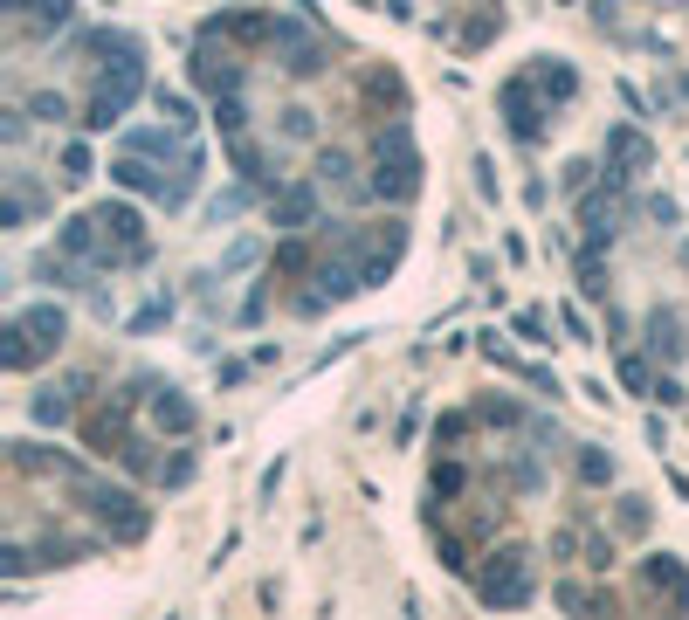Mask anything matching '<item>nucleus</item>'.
I'll list each match as a JSON object with an SVG mask.
<instances>
[{"label":"nucleus","mask_w":689,"mask_h":620,"mask_svg":"<svg viewBox=\"0 0 689 620\" xmlns=\"http://www.w3.org/2000/svg\"><path fill=\"white\" fill-rule=\"evenodd\" d=\"M324 248H331V255H345V262L359 269V283H366V290H379V283L400 269V255H407V221L393 214V221H373V228H338V235L324 228Z\"/></svg>","instance_id":"nucleus-1"},{"label":"nucleus","mask_w":689,"mask_h":620,"mask_svg":"<svg viewBox=\"0 0 689 620\" xmlns=\"http://www.w3.org/2000/svg\"><path fill=\"white\" fill-rule=\"evenodd\" d=\"M69 338V317L63 304H28L7 317V331H0V366L7 372H35L49 352H63Z\"/></svg>","instance_id":"nucleus-2"},{"label":"nucleus","mask_w":689,"mask_h":620,"mask_svg":"<svg viewBox=\"0 0 689 620\" xmlns=\"http://www.w3.org/2000/svg\"><path fill=\"white\" fill-rule=\"evenodd\" d=\"M366 186H373V200H393V207H407V200L421 193V152H414L407 118H393L373 138V180Z\"/></svg>","instance_id":"nucleus-3"},{"label":"nucleus","mask_w":689,"mask_h":620,"mask_svg":"<svg viewBox=\"0 0 689 620\" xmlns=\"http://www.w3.org/2000/svg\"><path fill=\"white\" fill-rule=\"evenodd\" d=\"M69 490L83 496V510L111 531V545H138L145 531H152V510L125 490V483H104V476H83V483H69Z\"/></svg>","instance_id":"nucleus-4"},{"label":"nucleus","mask_w":689,"mask_h":620,"mask_svg":"<svg viewBox=\"0 0 689 620\" xmlns=\"http://www.w3.org/2000/svg\"><path fill=\"white\" fill-rule=\"evenodd\" d=\"M469 586H476L483 607H524L538 593V565H531L524 545H503V552H490L483 572H469Z\"/></svg>","instance_id":"nucleus-5"},{"label":"nucleus","mask_w":689,"mask_h":620,"mask_svg":"<svg viewBox=\"0 0 689 620\" xmlns=\"http://www.w3.org/2000/svg\"><path fill=\"white\" fill-rule=\"evenodd\" d=\"M138 90H145V56H118L97 76V90H90V104H83V124H90V131L125 124V111L138 104Z\"/></svg>","instance_id":"nucleus-6"},{"label":"nucleus","mask_w":689,"mask_h":620,"mask_svg":"<svg viewBox=\"0 0 689 620\" xmlns=\"http://www.w3.org/2000/svg\"><path fill=\"white\" fill-rule=\"evenodd\" d=\"M497 104H503V131H510L517 145H545V131H552V104H545V90L531 83V69L503 76Z\"/></svg>","instance_id":"nucleus-7"},{"label":"nucleus","mask_w":689,"mask_h":620,"mask_svg":"<svg viewBox=\"0 0 689 620\" xmlns=\"http://www.w3.org/2000/svg\"><path fill=\"white\" fill-rule=\"evenodd\" d=\"M269 49L283 56L290 76H324V69H331V42L317 35L311 14H283V21H276V35H269Z\"/></svg>","instance_id":"nucleus-8"},{"label":"nucleus","mask_w":689,"mask_h":620,"mask_svg":"<svg viewBox=\"0 0 689 620\" xmlns=\"http://www.w3.org/2000/svg\"><path fill=\"white\" fill-rule=\"evenodd\" d=\"M648 166H655L648 131H641V124H614V131H607V186L621 193V186H634Z\"/></svg>","instance_id":"nucleus-9"},{"label":"nucleus","mask_w":689,"mask_h":620,"mask_svg":"<svg viewBox=\"0 0 689 620\" xmlns=\"http://www.w3.org/2000/svg\"><path fill=\"white\" fill-rule=\"evenodd\" d=\"M193 83H200L207 97H242L249 69L228 56V49H214V35H200V49H193Z\"/></svg>","instance_id":"nucleus-10"},{"label":"nucleus","mask_w":689,"mask_h":620,"mask_svg":"<svg viewBox=\"0 0 689 620\" xmlns=\"http://www.w3.org/2000/svg\"><path fill=\"white\" fill-rule=\"evenodd\" d=\"M145 407H152V428H159V434H193V428H200V407H193L180 386L152 379V372H145Z\"/></svg>","instance_id":"nucleus-11"},{"label":"nucleus","mask_w":689,"mask_h":620,"mask_svg":"<svg viewBox=\"0 0 689 620\" xmlns=\"http://www.w3.org/2000/svg\"><path fill=\"white\" fill-rule=\"evenodd\" d=\"M641 586H648L655 600H669L676 614H689V572H683L676 552H648L641 558Z\"/></svg>","instance_id":"nucleus-12"},{"label":"nucleus","mask_w":689,"mask_h":620,"mask_svg":"<svg viewBox=\"0 0 689 620\" xmlns=\"http://www.w3.org/2000/svg\"><path fill=\"white\" fill-rule=\"evenodd\" d=\"M317 193H324L317 173H311V180H290L276 200H269V221H276L283 235H304V228H311V214H317Z\"/></svg>","instance_id":"nucleus-13"},{"label":"nucleus","mask_w":689,"mask_h":620,"mask_svg":"<svg viewBox=\"0 0 689 620\" xmlns=\"http://www.w3.org/2000/svg\"><path fill=\"white\" fill-rule=\"evenodd\" d=\"M607 193H586V207H579V228L586 235H579V248H614V235H621V200H607Z\"/></svg>","instance_id":"nucleus-14"},{"label":"nucleus","mask_w":689,"mask_h":620,"mask_svg":"<svg viewBox=\"0 0 689 620\" xmlns=\"http://www.w3.org/2000/svg\"><path fill=\"white\" fill-rule=\"evenodd\" d=\"M641 331H648V352H655V359H669V366L689 352V317L676 304H669V310H648V324H641Z\"/></svg>","instance_id":"nucleus-15"},{"label":"nucleus","mask_w":689,"mask_h":620,"mask_svg":"<svg viewBox=\"0 0 689 620\" xmlns=\"http://www.w3.org/2000/svg\"><path fill=\"white\" fill-rule=\"evenodd\" d=\"M531 83L545 90V104H552V111L579 97V69H572L565 56H531Z\"/></svg>","instance_id":"nucleus-16"},{"label":"nucleus","mask_w":689,"mask_h":620,"mask_svg":"<svg viewBox=\"0 0 689 620\" xmlns=\"http://www.w3.org/2000/svg\"><path fill=\"white\" fill-rule=\"evenodd\" d=\"M7 14H14L28 35H56V28H69L76 0H7Z\"/></svg>","instance_id":"nucleus-17"},{"label":"nucleus","mask_w":689,"mask_h":620,"mask_svg":"<svg viewBox=\"0 0 689 620\" xmlns=\"http://www.w3.org/2000/svg\"><path fill=\"white\" fill-rule=\"evenodd\" d=\"M76 393H83V379H63V386L49 379V386L28 400V414H35L42 428H63V421H76Z\"/></svg>","instance_id":"nucleus-18"},{"label":"nucleus","mask_w":689,"mask_h":620,"mask_svg":"<svg viewBox=\"0 0 689 620\" xmlns=\"http://www.w3.org/2000/svg\"><path fill=\"white\" fill-rule=\"evenodd\" d=\"M317 186H331V193H345V200H366V193H373V186L352 180V152H338V145L317 152Z\"/></svg>","instance_id":"nucleus-19"},{"label":"nucleus","mask_w":689,"mask_h":620,"mask_svg":"<svg viewBox=\"0 0 689 620\" xmlns=\"http://www.w3.org/2000/svg\"><path fill=\"white\" fill-rule=\"evenodd\" d=\"M579 483H586V490L614 483V455H607V448H593V441H579Z\"/></svg>","instance_id":"nucleus-20"},{"label":"nucleus","mask_w":689,"mask_h":620,"mask_svg":"<svg viewBox=\"0 0 689 620\" xmlns=\"http://www.w3.org/2000/svg\"><path fill=\"white\" fill-rule=\"evenodd\" d=\"M214 124H221V138H242L249 131V104L242 97H214Z\"/></svg>","instance_id":"nucleus-21"},{"label":"nucleus","mask_w":689,"mask_h":620,"mask_svg":"<svg viewBox=\"0 0 689 620\" xmlns=\"http://www.w3.org/2000/svg\"><path fill=\"white\" fill-rule=\"evenodd\" d=\"M614 531H621V538H641V531H648V496H621V510H614Z\"/></svg>","instance_id":"nucleus-22"},{"label":"nucleus","mask_w":689,"mask_h":620,"mask_svg":"<svg viewBox=\"0 0 689 620\" xmlns=\"http://www.w3.org/2000/svg\"><path fill=\"white\" fill-rule=\"evenodd\" d=\"M56 180H63V186L90 180V145H83V138H69V145H63V173H56Z\"/></svg>","instance_id":"nucleus-23"},{"label":"nucleus","mask_w":689,"mask_h":620,"mask_svg":"<svg viewBox=\"0 0 689 620\" xmlns=\"http://www.w3.org/2000/svg\"><path fill=\"white\" fill-rule=\"evenodd\" d=\"M462 490H469V462H455V455L435 462V496H462Z\"/></svg>","instance_id":"nucleus-24"},{"label":"nucleus","mask_w":689,"mask_h":620,"mask_svg":"<svg viewBox=\"0 0 689 620\" xmlns=\"http://www.w3.org/2000/svg\"><path fill=\"white\" fill-rule=\"evenodd\" d=\"M28 118L63 124V118H69V97H56V90H35V97H28Z\"/></svg>","instance_id":"nucleus-25"},{"label":"nucleus","mask_w":689,"mask_h":620,"mask_svg":"<svg viewBox=\"0 0 689 620\" xmlns=\"http://www.w3.org/2000/svg\"><path fill=\"white\" fill-rule=\"evenodd\" d=\"M152 104L166 111V124H180V131H187V124H193V104H187V97H180V90H166V83L152 90Z\"/></svg>","instance_id":"nucleus-26"},{"label":"nucleus","mask_w":689,"mask_h":620,"mask_svg":"<svg viewBox=\"0 0 689 620\" xmlns=\"http://www.w3.org/2000/svg\"><path fill=\"white\" fill-rule=\"evenodd\" d=\"M166 317H173V297H152V304L138 310V317H131L125 331H131V338H138V331H159V324H166Z\"/></svg>","instance_id":"nucleus-27"},{"label":"nucleus","mask_w":689,"mask_h":620,"mask_svg":"<svg viewBox=\"0 0 689 620\" xmlns=\"http://www.w3.org/2000/svg\"><path fill=\"white\" fill-rule=\"evenodd\" d=\"M641 214H648L655 228H676V221H683V207H676L669 193H648V200H641Z\"/></svg>","instance_id":"nucleus-28"},{"label":"nucleus","mask_w":689,"mask_h":620,"mask_svg":"<svg viewBox=\"0 0 689 620\" xmlns=\"http://www.w3.org/2000/svg\"><path fill=\"white\" fill-rule=\"evenodd\" d=\"M621 379L634 386V393H655V372H648V359H634V352L621 359Z\"/></svg>","instance_id":"nucleus-29"},{"label":"nucleus","mask_w":689,"mask_h":620,"mask_svg":"<svg viewBox=\"0 0 689 620\" xmlns=\"http://www.w3.org/2000/svg\"><path fill=\"white\" fill-rule=\"evenodd\" d=\"M545 331H552V317H545V310H517V338L545 345Z\"/></svg>","instance_id":"nucleus-30"},{"label":"nucleus","mask_w":689,"mask_h":620,"mask_svg":"<svg viewBox=\"0 0 689 620\" xmlns=\"http://www.w3.org/2000/svg\"><path fill=\"white\" fill-rule=\"evenodd\" d=\"M311 131H317V111H304V104L283 111V138H311Z\"/></svg>","instance_id":"nucleus-31"},{"label":"nucleus","mask_w":689,"mask_h":620,"mask_svg":"<svg viewBox=\"0 0 689 620\" xmlns=\"http://www.w3.org/2000/svg\"><path fill=\"white\" fill-rule=\"evenodd\" d=\"M648 400H662V407H683V379L676 372H655V393Z\"/></svg>","instance_id":"nucleus-32"},{"label":"nucleus","mask_w":689,"mask_h":620,"mask_svg":"<svg viewBox=\"0 0 689 620\" xmlns=\"http://www.w3.org/2000/svg\"><path fill=\"white\" fill-rule=\"evenodd\" d=\"M565 193H593V159H572L565 166Z\"/></svg>","instance_id":"nucleus-33"},{"label":"nucleus","mask_w":689,"mask_h":620,"mask_svg":"<svg viewBox=\"0 0 689 620\" xmlns=\"http://www.w3.org/2000/svg\"><path fill=\"white\" fill-rule=\"evenodd\" d=\"M586 565H593V572H607V565H614V538H607V531H593V545H586Z\"/></svg>","instance_id":"nucleus-34"},{"label":"nucleus","mask_w":689,"mask_h":620,"mask_svg":"<svg viewBox=\"0 0 689 620\" xmlns=\"http://www.w3.org/2000/svg\"><path fill=\"white\" fill-rule=\"evenodd\" d=\"M683 269H689V242H683Z\"/></svg>","instance_id":"nucleus-35"}]
</instances>
